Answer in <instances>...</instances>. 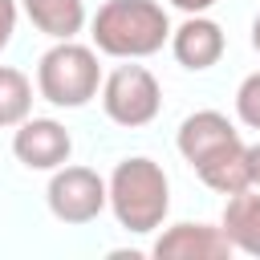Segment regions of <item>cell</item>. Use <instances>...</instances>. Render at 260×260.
<instances>
[{
  "label": "cell",
  "instance_id": "6da1fadb",
  "mask_svg": "<svg viewBox=\"0 0 260 260\" xmlns=\"http://www.w3.org/2000/svg\"><path fill=\"white\" fill-rule=\"evenodd\" d=\"M89 37L106 57L142 61L171 45V16L158 0H106L89 20Z\"/></svg>",
  "mask_w": 260,
  "mask_h": 260
},
{
  "label": "cell",
  "instance_id": "7a4b0ae2",
  "mask_svg": "<svg viewBox=\"0 0 260 260\" xmlns=\"http://www.w3.org/2000/svg\"><path fill=\"white\" fill-rule=\"evenodd\" d=\"M106 187H110V211H114L118 228H126L134 236H150L167 223L171 179H167L162 162H154L146 154H130L110 171Z\"/></svg>",
  "mask_w": 260,
  "mask_h": 260
},
{
  "label": "cell",
  "instance_id": "3957f363",
  "mask_svg": "<svg viewBox=\"0 0 260 260\" xmlns=\"http://www.w3.org/2000/svg\"><path fill=\"white\" fill-rule=\"evenodd\" d=\"M98 49L81 41H53L37 61V93L57 110H81L102 93Z\"/></svg>",
  "mask_w": 260,
  "mask_h": 260
},
{
  "label": "cell",
  "instance_id": "277c9868",
  "mask_svg": "<svg viewBox=\"0 0 260 260\" xmlns=\"http://www.w3.org/2000/svg\"><path fill=\"white\" fill-rule=\"evenodd\" d=\"M102 110L114 126H126V130H138V126H150L162 110V85L158 77L138 65V61H126L118 69L106 73L102 81Z\"/></svg>",
  "mask_w": 260,
  "mask_h": 260
},
{
  "label": "cell",
  "instance_id": "5b68a950",
  "mask_svg": "<svg viewBox=\"0 0 260 260\" xmlns=\"http://www.w3.org/2000/svg\"><path fill=\"white\" fill-rule=\"evenodd\" d=\"M45 203L53 211V219L69 223V228H81V223H93L106 207H110V187L106 179L93 171V167H57L49 171V187H45Z\"/></svg>",
  "mask_w": 260,
  "mask_h": 260
},
{
  "label": "cell",
  "instance_id": "8992f818",
  "mask_svg": "<svg viewBox=\"0 0 260 260\" xmlns=\"http://www.w3.org/2000/svg\"><path fill=\"white\" fill-rule=\"evenodd\" d=\"M12 154L28 171H57L73 154V134L57 118H24L12 134Z\"/></svg>",
  "mask_w": 260,
  "mask_h": 260
},
{
  "label": "cell",
  "instance_id": "52a82bcc",
  "mask_svg": "<svg viewBox=\"0 0 260 260\" xmlns=\"http://www.w3.org/2000/svg\"><path fill=\"white\" fill-rule=\"evenodd\" d=\"M236 248L232 240L223 236V228L215 223H171L158 232V240L150 244V256L154 260H228Z\"/></svg>",
  "mask_w": 260,
  "mask_h": 260
},
{
  "label": "cell",
  "instance_id": "ba28073f",
  "mask_svg": "<svg viewBox=\"0 0 260 260\" xmlns=\"http://www.w3.org/2000/svg\"><path fill=\"white\" fill-rule=\"evenodd\" d=\"M232 142H244V138H240L236 122H232L228 114H219V110H195V114H187V118L179 122V130H175V146H179V154H183L191 167L207 162L211 154H219V150L232 146Z\"/></svg>",
  "mask_w": 260,
  "mask_h": 260
},
{
  "label": "cell",
  "instance_id": "9c48e42d",
  "mask_svg": "<svg viewBox=\"0 0 260 260\" xmlns=\"http://www.w3.org/2000/svg\"><path fill=\"white\" fill-rule=\"evenodd\" d=\"M223 49H228V37L207 12H195V16H187L183 24L171 28V53L191 73H203V69L219 65Z\"/></svg>",
  "mask_w": 260,
  "mask_h": 260
},
{
  "label": "cell",
  "instance_id": "30bf717a",
  "mask_svg": "<svg viewBox=\"0 0 260 260\" xmlns=\"http://www.w3.org/2000/svg\"><path fill=\"white\" fill-rule=\"evenodd\" d=\"M219 228H223V236L232 240L236 252L260 260V187H244V191L228 195Z\"/></svg>",
  "mask_w": 260,
  "mask_h": 260
},
{
  "label": "cell",
  "instance_id": "8fae6325",
  "mask_svg": "<svg viewBox=\"0 0 260 260\" xmlns=\"http://www.w3.org/2000/svg\"><path fill=\"white\" fill-rule=\"evenodd\" d=\"M20 12L49 41H73L85 28V0H20Z\"/></svg>",
  "mask_w": 260,
  "mask_h": 260
},
{
  "label": "cell",
  "instance_id": "7c38bea8",
  "mask_svg": "<svg viewBox=\"0 0 260 260\" xmlns=\"http://www.w3.org/2000/svg\"><path fill=\"white\" fill-rule=\"evenodd\" d=\"M195 175H199L203 187H211V191H219V195H236V191L252 187V175H248V146H244V142L223 146L219 154H211L207 162H199Z\"/></svg>",
  "mask_w": 260,
  "mask_h": 260
},
{
  "label": "cell",
  "instance_id": "4fadbf2b",
  "mask_svg": "<svg viewBox=\"0 0 260 260\" xmlns=\"http://www.w3.org/2000/svg\"><path fill=\"white\" fill-rule=\"evenodd\" d=\"M32 114V77L16 65H0V130H16Z\"/></svg>",
  "mask_w": 260,
  "mask_h": 260
},
{
  "label": "cell",
  "instance_id": "5bb4252c",
  "mask_svg": "<svg viewBox=\"0 0 260 260\" xmlns=\"http://www.w3.org/2000/svg\"><path fill=\"white\" fill-rule=\"evenodd\" d=\"M236 118L248 130H260V69L240 81V89H236Z\"/></svg>",
  "mask_w": 260,
  "mask_h": 260
},
{
  "label": "cell",
  "instance_id": "9a60e30c",
  "mask_svg": "<svg viewBox=\"0 0 260 260\" xmlns=\"http://www.w3.org/2000/svg\"><path fill=\"white\" fill-rule=\"evenodd\" d=\"M16 16H20V0H0V53L12 45V32H16Z\"/></svg>",
  "mask_w": 260,
  "mask_h": 260
},
{
  "label": "cell",
  "instance_id": "2e32d148",
  "mask_svg": "<svg viewBox=\"0 0 260 260\" xmlns=\"http://www.w3.org/2000/svg\"><path fill=\"white\" fill-rule=\"evenodd\" d=\"M171 8H179L183 16H195V12H207V8H215V0H167Z\"/></svg>",
  "mask_w": 260,
  "mask_h": 260
},
{
  "label": "cell",
  "instance_id": "e0dca14e",
  "mask_svg": "<svg viewBox=\"0 0 260 260\" xmlns=\"http://www.w3.org/2000/svg\"><path fill=\"white\" fill-rule=\"evenodd\" d=\"M248 175H252V187H260V142L248 146Z\"/></svg>",
  "mask_w": 260,
  "mask_h": 260
},
{
  "label": "cell",
  "instance_id": "ac0fdd59",
  "mask_svg": "<svg viewBox=\"0 0 260 260\" xmlns=\"http://www.w3.org/2000/svg\"><path fill=\"white\" fill-rule=\"evenodd\" d=\"M252 49H256V53H260V16H256V20H252Z\"/></svg>",
  "mask_w": 260,
  "mask_h": 260
}]
</instances>
